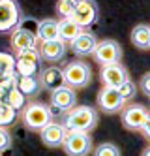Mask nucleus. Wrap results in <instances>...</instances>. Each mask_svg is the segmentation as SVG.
Segmentation results:
<instances>
[{"instance_id": "f257e3e1", "label": "nucleus", "mask_w": 150, "mask_h": 156, "mask_svg": "<svg viewBox=\"0 0 150 156\" xmlns=\"http://www.w3.org/2000/svg\"><path fill=\"white\" fill-rule=\"evenodd\" d=\"M99 113L96 107L90 105H79L72 107L66 111V115L62 119V124L66 130H77V132H90L98 126Z\"/></svg>"}, {"instance_id": "f03ea898", "label": "nucleus", "mask_w": 150, "mask_h": 156, "mask_svg": "<svg viewBox=\"0 0 150 156\" xmlns=\"http://www.w3.org/2000/svg\"><path fill=\"white\" fill-rule=\"evenodd\" d=\"M21 120L26 130L30 132H41L45 126L53 122V111L43 102H30L23 107Z\"/></svg>"}, {"instance_id": "7ed1b4c3", "label": "nucleus", "mask_w": 150, "mask_h": 156, "mask_svg": "<svg viewBox=\"0 0 150 156\" xmlns=\"http://www.w3.org/2000/svg\"><path fill=\"white\" fill-rule=\"evenodd\" d=\"M64 81L68 87H72V88H85L90 85L92 81V70H90V66L83 60H72V62H68L64 68Z\"/></svg>"}, {"instance_id": "20e7f679", "label": "nucleus", "mask_w": 150, "mask_h": 156, "mask_svg": "<svg viewBox=\"0 0 150 156\" xmlns=\"http://www.w3.org/2000/svg\"><path fill=\"white\" fill-rule=\"evenodd\" d=\"M62 149L68 156H88V152H92V137L88 136V132L68 130L62 141Z\"/></svg>"}, {"instance_id": "39448f33", "label": "nucleus", "mask_w": 150, "mask_h": 156, "mask_svg": "<svg viewBox=\"0 0 150 156\" xmlns=\"http://www.w3.org/2000/svg\"><path fill=\"white\" fill-rule=\"evenodd\" d=\"M41 57L38 49H25V51H19L17 57H15V73L19 77H34V75H40L41 68Z\"/></svg>"}, {"instance_id": "423d86ee", "label": "nucleus", "mask_w": 150, "mask_h": 156, "mask_svg": "<svg viewBox=\"0 0 150 156\" xmlns=\"http://www.w3.org/2000/svg\"><path fill=\"white\" fill-rule=\"evenodd\" d=\"M23 19V12L17 0H0V34L13 32Z\"/></svg>"}, {"instance_id": "0eeeda50", "label": "nucleus", "mask_w": 150, "mask_h": 156, "mask_svg": "<svg viewBox=\"0 0 150 156\" xmlns=\"http://www.w3.org/2000/svg\"><path fill=\"white\" fill-rule=\"evenodd\" d=\"M92 57H94V60L99 66L114 64V62H120V58H122V47L114 40H98Z\"/></svg>"}, {"instance_id": "6e6552de", "label": "nucleus", "mask_w": 150, "mask_h": 156, "mask_svg": "<svg viewBox=\"0 0 150 156\" xmlns=\"http://www.w3.org/2000/svg\"><path fill=\"white\" fill-rule=\"evenodd\" d=\"M148 117V109L141 104H126L120 111L122 126L130 132H139Z\"/></svg>"}, {"instance_id": "1a4fd4ad", "label": "nucleus", "mask_w": 150, "mask_h": 156, "mask_svg": "<svg viewBox=\"0 0 150 156\" xmlns=\"http://www.w3.org/2000/svg\"><path fill=\"white\" fill-rule=\"evenodd\" d=\"M98 15H99V9L96 0H77L72 19L81 28H88L98 21Z\"/></svg>"}, {"instance_id": "9d476101", "label": "nucleus", "mask_w": 150, "mask_h": 156, "mask_svg": "<svg viewBox=\"0 0 150 156\" xmlns=\"http://www.w3.org/2000/svg\"><path fill=\"white\" fill-rule=\"evenodd\" d=\"M128 79H130L128 68H126V66H122L120 62L101 66V70H99V81H101L103 87L118 88L124 81H128Z\"/></svg>"}, {"instance_id": "9b49d317", "label": "nucleus", "mask_w": 150, "mask_h": 156, "mask_svg": "<svg viewBox=\"0 0 150 156\" xmlns=\"http://www.w3.org/2000/svg\"><path fill=\"white\" fill-rule=\"evenodd\" d=\"M38 53L43 62H49V64H54V62H60L64 57H66V51H68V43L62 41L60 38L56 40H47V41H40V45H36Z\"/></svg>"}, {"instance_id": "f8f14e48", "label": "nucleus", "mask_w": 150, "mask_h": 156, "mask_svg": "<svg viewBox=\"0 0 150 156\" xmlns=\"http://www.w3.org/2000/svg\"><path fill=\"white\" fill-rule=\"evenodd\" d=\"M124 100L120 98L117 88H111V87H103L101 90L98 92V107L103 111V113H120L122 107H124Z\"/></svg>"}, {"instance_id": "ddd939ff", "label": "nucleus", "mask_w": 150, "mask_h": 156, "mask_svg": "<svg viewBox=\"0 0 150 156\" xmlns=\"http://www.w3.org/2000/svg\"><path fill=\"white\" fill-rule=\"evenodd\" d=\"M77 102V94H75V88L72 87H60L56 88V90H51V98H49V104L54 111H62L66 113L68 109H72Z\"/></svg>"}, {"instance_id": "4468645a", "label": "nucleus", "mask_w": 150, "mask_h": 156, "mask_svg": "<svg viewBox=\"0 0 150 156\" xmlns=\"http://www.w3.org/2000/svg\"><path fill=\"white\" fill-rule=\"evenodd\" d=\"M40 81H41V87L45 88V90H49V92L66 85L62 68H58V66H54V64L47 66V68H43L40 72Z\"/></svg>"}, {"instance_id": "2eb2a0df", "label": "nucleus", "mask_w": 150, "mask_h": 156, "mask_svg": "<svg viewBox=\"0 0 150 156\" xmlns=\"http://www.w3.org/2000/svg\"><path fill=\"white\" fill-rule=\"evenodd\" d=\"M66 128L60 122H49L47 126L41 130V141L45 147H51V149H56V147H62V141L66 137Z\"/></svg>"}, {"instance_id": "dca6fc26", "label": "nucleus", "mask_w": 150, "mask_h": 156, "mask_svg": "<svg viewBox=\"0 0 150 156\" xmlns=\"http://www.w3.org/2000/svg\"><path fill=\"white\" fill-rule=\"evenodd\" d=\"M96 43H98V38L92 34V32L83 30L73 41H70V49L77 55V57H88V55L94 53Z\"/></svg>"}, {"instance_id": "f3484780", "label": "nucleus", "mask_w": 150, "mask_h": 156, "mask_svg": "<svg viewBox=\"0 0 150 156\" xmlns=\"http://www.w3.org/2000/svg\"><path fill=\"white\" fill-rule=\"evenodd\" d=\"M38 45V38L30 34V32L23 30V28H15L13 34H11V47H13L15 53L19 51H25V49H36Z\"/></svg>"}, {"instance_id": "a211bd4d", "label": "nucleus", "mask_w": 150, "mask_h": 156, "mask_svg": "<svg viewBox=\"0 0 150 156\" xmlns=\"http://www.w3.org/2000/svg\"><path fill=\"white\" fill-rule=\"evenodd\" d=\"M85 28H81L75 21L72 19V17H68V19H60L58 21V38L62 40V41H66V43H70V41H73L81 32H83Z\"/></svg>"}, {"instance_id": "6ab92c4d", "label": "nucleus", "mask_w": 150, "mask_h": 156, "mask_svg": "<svg viewBox=\"0 0 150 156\" xmlns=\"http://www.w3.org/2000/svg\"><path fill=\"white\" fill-rule=\"evenodd\" d=\"M38 41H47L58 38V21L56 19H43L38 21V32H36Z\"/></svg>"}, {"instance_id": "aec40b11", "label": "nucleus", "mask_w": 150, "mask_h": 156, "mask_svg": "<svg viewBox=\"0 0 150 156\" xmlns=\"http://www.w3.org/2000/svg\"><path fill=\"white\" fill-rule=\"evenodd\" d=\"M17 88L26 98L28 96H36V94H40L43 90L41 81H40V75H34V77H19V79H17Z\"/></svg>"}, {"instance_id": "412c9836", "label": "nucleus", "mask_w": 150, "mask_h": 156, "mask_svg": "<svg viewBox=\"0 0 150 156\" xmlns=\"http://www.w3.org/2000/svg\"><path fill=\"white\" fill-rule=\"evenodd\" d=\"M131 43L137 49H150V27L137 25L131 30Z\"/></svg>"}, {"instance_id": "4be33fe9", "label": "nucleus", "mask_w": 150, "mask_h": 156, "mask_svg": "<svg viewBox=\"0 0 150 156\" xmlns=\"http://www.w3.org/2000/svg\"><path fill=\"white\" fill-rule=\"evenodd\" d=\"M2 102H6L8 105H11V107L17 111V109H21V107H25V105H26V96L23 94L17 87H13L11 90L6 92V96H4Z\"/></svg>"}, {"instance_id": "5701e85b", "label": "nucleus", "mask_w": 150, "mask_h": 156, "mask_svg": "<svg viewBox=\"0 0 150 156\" xmlns=\"http://www.w3.org/2000/svg\"><path fill=\"white\" fill-rule=\"evenodd\" d=\"M15 70V58L9 53H0V79L8 77Z\"/></svg>"}, {"instance_id": "b1692460", "label": "nucleus", "mask_w": 150, "mask_h": 156, "mask_svg": "<svg viewBox=\"0 0 150 156\" xmlns=\"http://www.w3.org/2000/svg\"><path fill=\"white\" fill-rule=\"evenodd\" d=\"M118 94H120V98L124 100V104H128L130 100H133L135 98V94H137V85L131 81V79H128V81H124L118 88Z\"/></svg>"}, {"instance_id": "393cba45", "label": "nucleus", "mask_w": 150, "mask_h": 156, "mask_svg": "<svg viewBox=\"0 0 150 156\" xmlns=\"http://www.w3.org/2000/svg\"><path fill=\"white\" fill-rule=\"evenodd\" d=\"M15 119H17V111L6 102H0V126H8Z\"/></svg>"}, {"instance_id": "a878e982", "label": "nucleus", "mask_w": 150, "mask_h": 156, "mask_svg": "<svg viewBox=\"0 0 150 156\" xmlns=\"http://www.w3.org/2000/svg\"><path fill=\"white\" fill-rule=\"evenodd\" d=\"M73 9H75V0H58L56 2V13H58L60 19L72 17Z\"/></svg>"}, {"instance_id": "bb28decb", "label": "nucleus", "mask_w": 150, "mask_h": 156, "mask_svg": "<svg viewBox=\"0 0 150 156\" xmlns=\"http://www.w3.org/2000/svg\"><path fill=\"white\" fill-rule=\"evenodd\" d=\"M94 156H120V151L114 143H101L94 149Z\"/></svg>"}, {"instance_id": "cd10ccee", "label": "nucleus", "mask_w": 150, "mask_h": 156, "mask_svg": "<svg viewBox=\"0 0 150 156\" xmlns=\"http://www.w3.org/2000/svg\"><path fill=\"white\" fill-rule=\"evenodd\" d=\"M11 143H13V139H11V133L4 128L0 126V152H4L11 147Z\"/></svg>"}, {"instance_id": "c85d7f7f", "label": "nucleus", "mask_w": 150, "mask_h": 156, "mask_svg": "<svg viewBox=\"0 0 150 156\" xmlns=\"http://www.w3.org/2000/svg\"><path fill=\"white\" fill-rule=\"evenodd\" d=\"M17 27L36 36V32H38V21H36V19H26V17H23V19H21V23H19Z\"/></svg>"}, {"instance_id": "c756f323", "label": "nucleus", "mask_w": 150, "mask_h": 156, "mask_svg": "<svg viewBox=\"0 0 150 156\" xmlns=\"http://www.w3.org/2000/svg\"><path fill=\"white\" fill-rule=\"evenodd\" d=\"M139 88L143 90V94H145V96H148V98H150V72H148V73H145V75L141 77V81H139Z\"/></svg>"}, {"instance_id": "7c9ffc66", "label": "nucleus", "mask_w": 150, "mask_h": 156, "mask_svg": "<svg viewBox=\"0 0 150 156\" xmlns=\"http://www.w3.org/2000/svg\"><path fill=\"white\" fill-rule=\"evenodd\" d=\"M139 133H141L145 139H148V141H150V113H148V117H146V120H145L143 128L139 130Z\"/></svg>"}, {"instance_id": "2f4dec72", "label": "nucleus", "mask_w": 150, "mask_h": 156, "mask_svg": "<svg viewBox=\"0 0 150 156\" xmlns=\"http://www.w3.org/2000/svg\"><path fill=\"white\" fill-rule=\"evenodd\" d=\"M141 156H150V147H146V149L141 152Z\"/></svg>"}, {"instance_id": "473e14b6", "label": "nucleus", "mask_w": 150, "mask_h": 156, "mask_svg": "<svg viewBox=\"0 0 150 156\" xmlns=\"http://www.w3.org/2000/svg\"><path fill=\"white\" fill-rule=\"evenodd\" d=\"M75 2H77V0H75Z\"/></svg>"}]
</instances>
